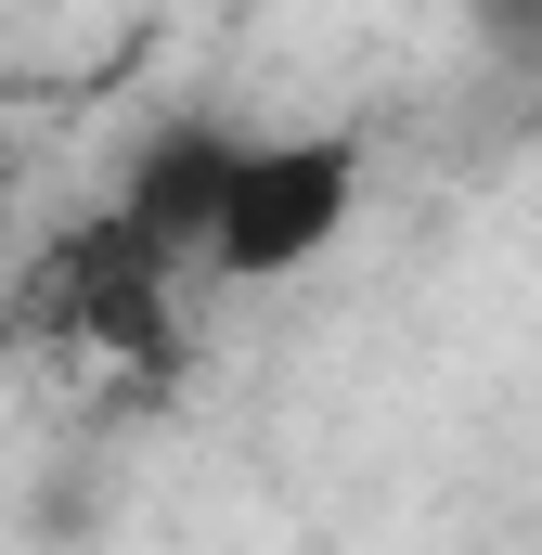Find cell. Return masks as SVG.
I'll return each mask as SVG.
<instances>
[{"label": "cell", "mask_w": 542, "mask_h": 555, "mask_svg": "<svg viewBox=\"0 0 542 555\" xmlns=\"http://www.w3.org/2000/svg\"><path fill=\"white\" fill-rule=\"evenodd\" d=\"M362 220V142L336 130H233L194 207V272L207 284H284Z\"/></svg>", "instance_id": "obj_1"}]
</instances>
